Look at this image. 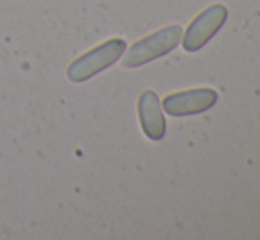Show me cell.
<instances>
[{
	"instance_id": "1",
	"label": "cell",
	"mask_w": 260,
	"mask_h": 240,
	"mask_svg": "<svg viewBox=\"0 0 260 240\" xmlns=\"http://www.w3.org/2000/svg\"><path fill=\"white\" fill-rule=\"evenodd\" d=\"M182 27L181 25H167L159 30L142 37L140 41L135 43L131 48H126L122 57L124 67H140L149 62L161 59L174 52L182 39Z\"/></svg>"
},
{
	"instance_id": "2",
	"label": "cell",
	"mask_w": 260,
	"mask_h": 240,
	"mask_svg": "<svg viewBox=\"0 0 260 240\" xmlns=\"http://www.w3.org/2000/svg\"><path fill=\"white\" fill-rule=\"evenodd\" d=\"M126 48H127L126 41L119 37H113V39H108V41L101 43L96 48L83 53L82 57H78L75 62L69 64L68 78L75 83H82V82H87V79L94 78V76L100 74L101 71H105L110 65L115 64V62L124 55Z\"/></svg>"
},
{
	"instance_id": "3",
	"label": "cell",
	"mask_w": 260,
	"mask_h": 240,
	"mask_svg": "<svg viewBox=\"0 0 260 240\" xmlns=\"http://www.w3.org/2000/svg\"><path fill=\"white\" fill-rule=\"evenodd\" d=\"M226 18H229V11L223 4L209 6L200 14H197L191 23L188 25V28L182 32V48L189 53L202 50L225 25Z\"/></svg>"
},
{
	"instance_id": "4",
	"label": "cell",
	"mask_w": 260,
	"mask_h": 240,
	"mask_svg": "<svg viewBox=\"0 0 260 240\" xmlns=\"http://www.w3.org/2000/svg\"><path fill=\"white\" fill-rule=\"evenodd\" d=\"M218 103V92L211 87L188 89L167 96L161 103L163 111L170 117H191L211 110Z\"/></svg>"
},
{
	"instance_id": "5",
	"label": "cell",
	"mask_w": 260,
	"mask_h": 240,
	"mask_svg": "<svg viewBox=\"0 0 260 240\" xmlns=\"http://www.w3.org/2000/svg\"><path fill=\"white\" fill-rule=\"evenodd\" d=\"M138 118L144 134L149 140H161L167 133V120H165L163 106L159 97L152 90H144L138 97Z\"/></svg>"
}]
</instances>
